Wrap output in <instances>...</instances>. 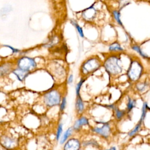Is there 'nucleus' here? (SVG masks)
I'll return each instance as SVG.
<instances>
[{
  "mask_svg": "<svg viewBox=\"0 0 150 150\" xmlns=\"http://www.w3.org/2000/svg\"><path fill=\"white\" fill-rule=\"evenodd\" d=\"M103 67L111 77H119L125 73L122 60L117 54H112L107 56L103 62Z\"/></svg>",
  "mask_w": 150,
  "mask_h": 150,
  "instance_id": "obj_1",
  "label": "nucleus"
},
{
  "mask_svg": "<svg viewBox=\"0 0 150 150\" xmlns=\"http://www.w3.org/2000/svg\"><path fill=\"white\" fill-rule=\"evenodd\" d=\"M144 74V67L137 58L131 59L129 64L126 70L125 75L129 82L134 84L140 80Z\"/></svg>",
  "mask_w": 150,
  "mask_h": 150,
  "instance_id": "obj_2",
  "label": "nucleus"
},
{
  "mask_svg": "<svg viewBox=\"0 0 150 150\" xmlns=\"http://www.w3.org/2000/svg\"><path fill=\"white\" fill-rule=\"evenodd\" d=\"M103 66V61L97 56H91L86 59L80 67L81 77L86 78L93 74Z\"/></svg>",
  "mask_w": 150,
  "mask_h": 150,
  "instance_id": "obj_3",
  "label": "nucleus"
},
{
  "mask_svg": "<svg viewBox=\"0 0 150 150\" xmlns=\"http://www.w3.org/2000/svg\"><path fill=\"white\" fill-rule=\"evenodd\" d=\"M63 96L57 88H51L45 92L42 96V101L47 108H52L59 105Z\"/></svg>",
  "mask_w": 150,
  "mask_h": 150,
  "instance_id": "obj_4",
  "label": "nucleus"
},
{
  "mask_svg": "<svg viewBox=\"0 0 150 150\" xmlns=\"http://www.w3.org/2000/svg\"><path fill=\"white\" fill-rule=\"evenodd\" d=\"M91 131L105 139H110L113 132V127L110 121H97V125L91 128Z\"/></svg>",
  "mask_w": 150,
  "mask_h": 150,
  "instance_id": "obj_5",
  "label": "nucleus"
},
{
  "mask_svg": "<svg viewBox=\"0 0 150 150\" xmlns=\"http://www.w3.org/2000/svg\"><path fill=\"white\" fill-rule=\"evenodd\" d=\"M38 64L33 58L28 56H22L17 59L15 67L32 73L37 68Z\"/></svg>",
  "mask_w": 150,
  "mask_h": 150,
  "instance_id": "obj_6",
  "label": "nucleus"
},
{
  "mask_svg": "<svg viewBox=\"0 0 150 150\" xmlns=\"http://www.w3.org/2000/svg\"><path fill=\"white\" fill-rule=\"evenodd\" d=\"M0 145L6 150H13L18 146V141L12 136L4 134L0 137Z\"/></svg>",
  "mask_w": 150,
  "mask_h": 150,
  "instance_id": "obj_7",
  "label": "nucleus"
},
{
  "mask_svg": "<svg viewBox=\"0 0 150 150\" xmlns=\"http://www.w3.org/2000/svg\"><path fill=\"white\" fill-rule=\"evenodd\" d=\"M49 71L53 78L56 80L60 81L63 80H64V79H66V74L65 69L63 66L59 63H54L50 66Z\"/></svg>",
  "mask_w": 150,
  "mask_h": 150,
  "instance_id": "obj_8",
  "label": "nucleus"
},
{
  "mask_svg": "<svg viewBox=\"0 0 150 150\" xmlns=\"http://www.w3.org/2000/svg\"><path fill=\"white\" fill-rule=\"evenodd\" d=\"M81 142L79 138L70 137L64 144L62 150H80L81 148Z\"/></svg>",
  "mask_w": 150,
  "mask_h": 150,
  "instance_id": "obj_9",
  "label": "nucleus"
},
{
  "mask_svg": "<svg viewBox=\"0 0 150 150\" xmlns=\"http://www.w3.org/2000/svg\"><path fill=\"white\" fill-rule=\"evenodd\" d=\"M90 125L89 119L85 115H81L75 120L72 128L74 132H79L81 128L85 126Z\"/></svg>",
  "mask_w": 150,
  "mask_h": 150,
  "instance_id": "obj_10",
  "label": "nucleus"
},
{
  "mask_svg": "<svg viewBox=\"0 0 150 150\" xmlns=\"http://www.w3.org/2000/svg\"><path fill=\"white\" fill-rule=\"evenodd\" d=\"M15 67V65L9 62H4L0 64V77L4 78L8 77L11 73H12L13 69Z\"/></svg>",
  "mask_w": 150,
  "mask_h": 150,
  "instance_id": "obj_11",
  "label": "nucleus"
},
{
  "mask_svg": "<svg viewBox=\"0 0 150 150\" xmlns=\"http://www.w3.org/2000/svg\"><path fill=\"white\" fill-rule=\"evenodd\" d=\"M134 89L137 93L139 94H143L149 89V81L146 80H139L134 84Z\"/></svg>",
  "mask_w": 150,
  "mask_h": 150,
  "instance_id": "obj_12",
  "label": "nucleus"
},
{
  "mask_svg": "<svg viewBox=\"0 0 150 150\" xmlns=\"http://www.w3.org/2000/svg\"><path fill=\"white\" fill-rule=\"evenodd\" d=\"M12 73L16 77L18 81L23 82L26 80V78L31 73L19 67H15L13 69Z\"/></svg>",
  "mask_w": 150,
  "mask_h": 150,
  "instance_id": "obj_13",
  "label": "nucleus"
},
{
  "mask_svg": "<svg viewBox=\"0 0 150 150\" xmlns=\"http://www.w3.org/2000/svg\"><path fill=\"white\" fill-rule=\"evenodd\" d=\"M74 107H75L76 113L79 116L82 115L85 111L84 102L80 96H76Z\"/></svg>",
  "mask_w": 150,
  "mask_h": 150,
  "instance_id": "obj_14",
  "label": "nucleus"
},
{
  "mask_svg": "<svg viewBox=\"0 0 150 150\" xmlns=\"http://www.w3.org/2000/svg\"><path fill=\"white\" fill-rule=\"evenodd\" d=\"M97 15V11L93 6H90L82 12V16L83 18L88 21H91L93 20Z\"/></svg>",
  "mask_w": 150,
  "mask_h": 150,
  "instance_id": "obj_15",
  "label": "nucleus"
},
{
  "mask_svg": "<svg viewBox=\"0 0 150 150\" xmlns=\"http://www.w3.org/2000/svg\"><path fill=\"white\" fill-rule=\"evenodd\" d=\"M128 115L125 110H122L118 107V106L112 111V115L114 119L117 121L119 122L122 121L127 115Z\"/></svg>",
  "mask_w": 150,
  "mask_h": 150,
  "instance_id": "obj_16",
  "label": "nucleus"
},
{
  "mask_svg": "<svg viewBox=\"0 0 150 150\" xmlns=\"http://www.w3.org/2000/svg\"><path fill=\"white\" fill-rule=\"evenodd\" d=\"M74 132V130L72 128V127H69L66 130L64 131L63 134H62L60 139L59 140V144L60 145H63L70 137H71L73 133Z\"/></svg>",
  "mask_w": 150,
  "mask_h": 150,
  "instance_id": "obj_17",
  "label": "nucleus"
},
{
  "mask_svg": "<svg viewBox=\"0 0 150 150\" xmlns=\"http://www.w3.org/2000/svg\"><path fill=\"white\" fill-rule=\"evenodd\" d=\"M149 110H150V107H149L147 102L144 101L142 104V105L140 117H139V119L138 122H139L140 123H142V124L144 123V121L146 119L147 114H148V111H149Z\"/></svg>",
  "mask_w": 150,
  "mask_h": 150,
  "instance_id": "obj_18",
  "label": "nucleus"
},
{
  "mask_svg": "<svg viewBox=\"0 0 150 150\" xmlns=\"http://www.w3.org/2000/svg\"><path fill=\"white\" fill-rule=\"evenodd\" d=\"M137 106V100L132 97H129L127 101H126V108L125 110L127 111L128 114H129L134 110L135 107Z\"/></svg>",
  "mask_w": 150,
  "mask_h": 150,
  "instance_id": "obj_19",
  "label": "nucleus"
},
{
  "mask_svg": "<svg viewBox=\"0 0 150 150\" xmlns=\"http://www.w3.org/2000/svg\"><path fill=\"white\" fill-rule=\"evenodd\" d=\"M144 124L140 123L139 122H138L132 128V129H131L128 132V135L129 137L132 138L135 137V135H137L139 132L141 131V129H142V127L143 126Z\"/></svg>",
  "mask_w": 150,
  "mask_h": 150,
  "instance_id": "obj_20",
  "label": "nucleus"
},
{
  "mask_svg": "<svg viewBox=\"0 0 150 150\" xmlns=\"http://www.w3.org/2000/svg\"><path fill=\"white\" fill-rule=\"evenodd\" d=\"M109 51L111 52L117 53L124 51V49L121 46V45L117 42H114L111 43L109 46Z\"/></svg>",
  "mask_w": 150,
  "mask_h": 150,
  "instance_id": "obj_21",
  "label": "nucleus"
},
{
  "mask_svg": "<svg viewBox=\"0 0 150 150\" xmlns=\"http://www.w3.org/2000/svg\"><path fill=\"white\" fill-rule=\"evenodd\" d=\"M86 81V78L84 77H81L79 82L76 84V87H75V92H76V96H80V90L81 88L84 83Z\"/></svg>",
  "mask_w": 150,
  "mask_h": 150,
  "instance_id": "obj_22",
  "label": "nucleus"
},
{
  "mask_svg": "<svg viewBox=\"0 0 150 150\" xmlns=\"http://www.w3.org/2000/svg\"><path fill=\"white\" fill-rule=\"evenodd\" d=\"M63 124L62 122H59L58 124L56 132V140L57 142H59L60 137L63 134Z\"/></svg>",
  "mask_w": 150,
  "mask_h": 150,
  "instance_id": "obj_23",
  "label": "nucleus"
},
{
  "mask_svg": "<svg viewBox=\"0 0 150 150\" xmlns=\"http://www.w3.org/2000/svg\"><path fill=\"white\" fill-rule=\"evenodd\" d=\"M132 49L136 51L143 58H144V59H149L148 56L146 54H145L144 52H142V50L140 49L139 46H138V45H133L132 46Z\"/></svg>",
  "mask_w": 150,
  "mask_h": 150,
  "instance_id": "obj_24",
  "label": "nucleus"
},
{
  "mask_svg": "<svg viewBox=\"0 0 150 150\" xmlns=\"http://www.w3.org/2000/svg\"><path fill=\"white\" fill-rule=\"evenodd\" d=\"M66 105H67V98L65 96H64L61 100V102L59 104V110L61 112H63L65 108H66Z\"/></svg>",
  "mask_w": 150,
  "mask_h": 150,
  "instance_id": "obj_25",
  "label": "nucleus"
},
{
  "mask_svg": "<svg viewBox=\"0 0 150 150\" xmlns=\"http://www.w3.org/2000/svg\"><path fill=\"white\" fill-rule=\"evenodd\" d=\"M71 23L75 26V28H76V30H77L79 35L81 37V38H84V33H83V31L82 29V28L80 27L79 24L77 23H76L75 21H71Z\"/></svg>",
  "mask_w": 150,
  "mask_h": 150,
  "instance_id": "obj_26",
  "label": "nucleus"
},
{
  "mask_svg": "<svg viewBox=\"0 0 150 150\" xmlns=\"http://www.w3.org/2000/svg\"><path fill=\"white\" fill-rule=\"evenodd\" d=\"M112 14H113V15H114V18L115 19L119 25H122L121 20H120V15L119 12L117 11H114L112 12Z\"/></svg>",
  "mask_w": 150,
  "mask_h": 150,
  "instance_id": "obj_27",
  "label": "nucleus"
},
{
  "mask_svg": "<svg viewBox=\"0 0 150 150\" xmlns=\"http://www.w3.org/2000/svg\"><path fill=\"white\" fill-rule=\"evenodd\" d=\"M74 80V75L73 74H70L67 76L66 78V83L68 85H70L73 83Z\"/></svg>",
  "mask_w": 150,
  "mask_h": 150,
  "instance_id": "obj_28",
  "label": "nucleus"
},
{
  "mask_svg": "<svg viewBox=\"0 0 150 150\" xmlns=\"http://www.w3.org/2000/svg\"><path fill=\"white\" fill-rule=\"evenodd\" d=\"M4 46H6V47L9 48L12 50V53H18L20 52V50L19 49L14 48V47H12V46H11L9 45H4Z\"/></svg>",
  "mask_w": 150,
  "mask_h": 150,
  "instance_id": "obj_29",
  "label": "nucleus"
},
{
  "mask_svg": "<svg viewBox=\"0 0 150 150\" xmlns=\"http://www.w3.org/2000/svg\"><path fill=\"white\" fill-rule=\"evenodd\" d=\"M103 150H117L116 149V147L115 146H111L110 148H108V149H103Z\"/></svg>",
  "mask_w": 150,
  "mask_h": 150,
  "instance_id": "obj_30",
  "label": "nucleus"
},
{
  "mask_svg": "<svg viewBox=\"0 0 150 150\" xmlns=\"http://www.w3.org/2000/svg\"><path fill=\"white\" fill-rule=\"evenodd\" d=\"M149 90H150V80H149Z\"/></svg>",
  "mask_w": 150,
  "mask_h": 150,
  "instance_id": "obj_31",
  "label": "nucleus"
},
{
  "mask_svg": "<svg viewBox=\"0 0 150 150\" xmlns=\"http://www.w3.org/2000/svg\"><path fill=\"white\" fill-rule=\"evenodd\" d=\"M80 150H84V149H82V148H81Z\"/></svg>",
  "mask_w": 150,
  "mask_h": 150,
  "instance_id": "obj_32",
  "label": "nucleus"
},
{
  "mask_svg": "<svg viewBox=\"0 0 150 150\" xmlns=\"http://www.w3.org/2000/svg\"><path fill=\"white\" fill-rule=\"evenodd\" d=\"M47 150H50V149H47Z\"/></svg>",
  "mask_w": 150,
  "mask_h": 150,
  "instance_id": "obj_33",
  "label": "nucleus"
},
{
  "mask_svg": "<svg viewBox=\"0 0 150 150\" xmlns=\"http://www.w3.org/2000/svg\"><path fill=\"white\" fill-rule=\"evenodd\" d=\"M1 105H0V107H1Z\"/></svg>",
  "mask_w": 150,
  "mask_h": 150,
  "instance_id": "obj_34",
  "label": "nucleus"
}]
</instances>
